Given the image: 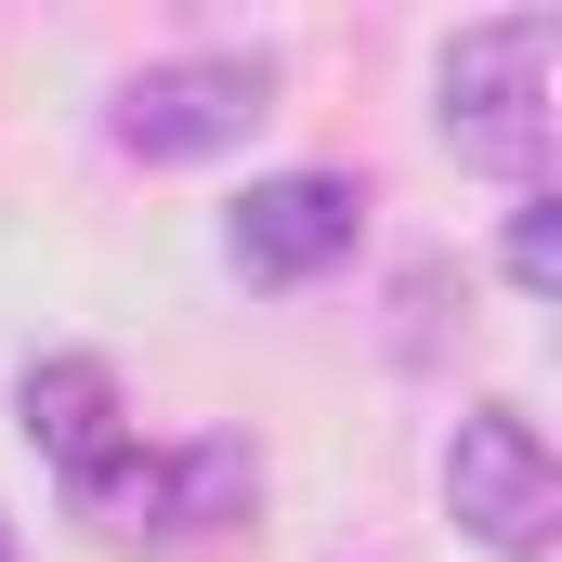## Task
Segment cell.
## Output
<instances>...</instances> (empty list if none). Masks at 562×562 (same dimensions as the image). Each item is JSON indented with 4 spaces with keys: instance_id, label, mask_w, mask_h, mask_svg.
<instances>
[{
    "instance_id": "cell-1",
    "label": "cell",
    "mask_w": 562,
    "mask_h": 562,
    "mask_svg": "<svg viewBox=\"0 0 562 562\" xmlns=\"http://www.w3.org/2000/svg\"><path fill=\"white\" fill-rule=\"evenodd\" d=\"M550 66H562V13H497V26H458L431 53V119L458 144V170L537 183V157H550Z\"/></svg>"
},
{
    "instance_id": "cell-2",
    "label": "cell",
    "mask_w": 562,
    "mask_h": 562,
    "mask_svg": "<svg viewBox=\"0 0 562 562\" xmlns=\"http://www.w3.org/2000/svg\"><path fill=\"white\" fill-rule=\"evenodd\" d=\"M276 119V66L262 53H157L119 79V105H105V144L144 157V170H183V157H223V144H249Z\"/></svg>"
},
{
    "instance_id": "cell-3",
    "label": "cell",
    "mask_w": 562,
    "mask_h": 562,
    "mask_svg": "<svg viewBox=\"0 0 562 562\" xmlns=\"http://www.w3.org/2000/svg\"><path fill=\"white\" fill-rule=\"evenodd\" d=\"M445 510L484 562H537L562 524V471H550V431L524 406H471L445 431Z\"/></svg>"
},
{
    "instance_id": "cell-4",
    "label": "cell",
    "mask_w": 562,
    "mask_h": 562,
    "mask_svg": "<svg viewBox=\"0 0 562 562\" xmlns=\"http://www.w3.org/2000/svg\"><path fill=\"white\" fill-rule=\"evenodd\" d=\"M353 236H367V183H353V170H276V183H249V196L223 210V262H236L249 288L340 276Z\"/></svg>"
},
{
    "instance_id": "cell-5",
    "label": "cell",
    "mask_w": 562,
    "mask_h": 562,
    "mask_svg": "<svg viewBox=\"0 0 562 562\" xmlns=\"http://www.w3.org/2000/svg\"><path fill=\"white\" fill-rule=\"evenodd\" d=\"M13 419H26V445L79 484V471H105L132 431H119V367L105 353H40L26 380H13Z\"/></svg>"
},
{
    "instance_id": "cell-6",
    "label": "cell",
    "mask_w": 562,
    "mask_h": 562,
    "mask_svg": "<svg viewBox=\"0 0 562 562\" xmlns=\"http://www.w3.org/2000/svg\"><path fill=\"white\" fill-rule=\"evenodd\" d=\"M249 510H262V458H249V431H196V445L170 458V550L236 537Z\"/></svg>"
},
{
    "instance_id": "cell-7",
    "label": "cell",
    "mask_w": 562,
    "mask_h": 562,
    "mask_svg": "<svg viewBox=\"0 0 562 562\" xmlns=\"http://www.w3.org/2000/svg\"><path fill=\"white\" fill-rule=\"evenodd\" d=\"M510 288H524V301L562 288V196L550 183H524V210H510Z\"/></svg>"
},
{
    "instance_id": "cell-8",
    "label": "cell",
    "mask_w": 562,
    "mask_h": 562,
    "mask_svg": "<svg viewBox=\"0 0 562 562\" xmlns=\"http://www.w3.org/2000/svg\"><path fill=\"white\" fill-rule=\"evenodd\" d=\"M0 562H13V537H0Z\"/></svg>"
}]
</instances>
